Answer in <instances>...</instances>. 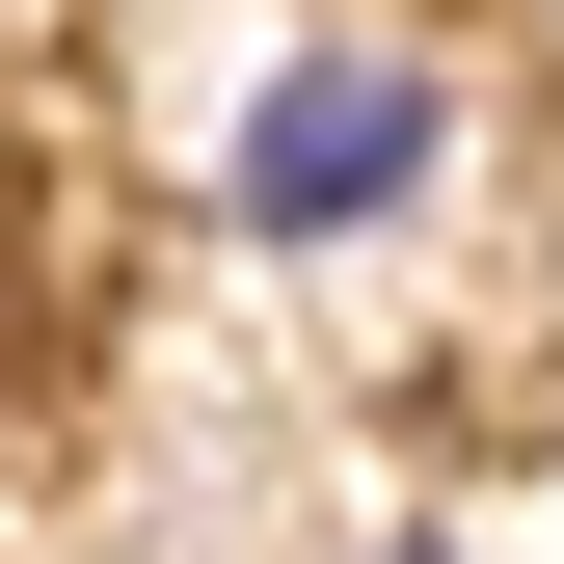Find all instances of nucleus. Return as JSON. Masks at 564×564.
Instances as JSON below:
<instances>
[{"label":"nucleus","mask_w":564,"mask_h":564,"mask_svg":"<svg viewBox=\"0 0 564 564\" xmlns=\"http://www.w3.org/2000/svg\"><path fill=\"white\" fill-rule=\"evenodd\" d=\"M431 134H457L431 54H377V28H349V54H269V82H242V162H216V216H242V242H377L403 188H431Z\"/></svg>","instance_id":"obj_1"},{"label":"nucleus","mask_w":564,"mask_h":564,"mask_svg":"<svg viewBox=\"0 0 564 564\" xmlns=\"http://www.w3.org/2000/svg\"><path fill=\"white\" fill-rule=\"evenodd\" d=\"M377 564H457V538H377Z\"/></svg>","instance_id":"obj_2"}]
</instances>
